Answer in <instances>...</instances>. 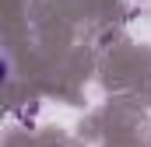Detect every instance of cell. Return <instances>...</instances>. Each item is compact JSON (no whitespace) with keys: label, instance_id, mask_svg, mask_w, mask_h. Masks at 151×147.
I'll list each match as a JSON object with an SVG mask.
<instances>
[{"label":"cell","instance_id":"6da1fadb","mask_svg":"<svg viewBox=\"0 0 151 147\" xmlns=\"http://www.w3.org/2000/svg\"><path fill=\"white\" fill-rule=\"evenodd\" d=\"M7 81H11V60H7V56L0 53V88H4Z\"/></svg>","mask_w":151,"mask_h":147}]
</instances>
